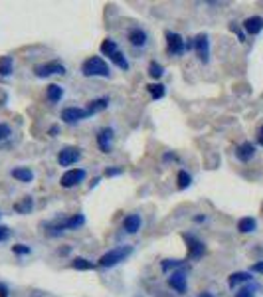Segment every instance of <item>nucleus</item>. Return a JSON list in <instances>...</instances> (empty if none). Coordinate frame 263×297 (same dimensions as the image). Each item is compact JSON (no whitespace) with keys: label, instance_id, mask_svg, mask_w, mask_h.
Returning <instances> with one entry per match:
<instances>
[{"label":"nucleus","instance_id":"f257e3e1","mask_svg":"<svg viewBox=\"0 0 263 297\" xmlns=\"http://www.w3.org/2000/svg\"><path fill=\"white\" fill-rule=\"evenodd\" d=\"M81 73L85 78H93V76H99V78H109V66L99 58V56H93L89 60L83 62L81 66Z\"/></svg>","mask_w":263,"mask_h":297},{"label":"nucleus","instance_id":"f03ea898","mask_svg":"<svg viewBox=\"0 0 263 297\" xmlns=\"http://www.w3.org/2000/svg\"><path fill=\"white\" fill-rule=\"evenodd\" d=\"M131 252H133L131 246H127V248L123 246V248H117V250H111V252H107V254L101 256L99 265H103V267H113V265H117L119 262H123Z\"/></svg>","mask_w":263,"mask_h":297},{"label":"nucleus","instance_id":"7ed1b4c3","mask_svg":"<svg viewBox=\"0 0 263 297\" xmlns=\"http://www.w3.org/2000/svg\"><path fill=\"white\" fill-rule=\"evenodd\" d=\"M83 179H85V170L83 168H71V170H67V172L62 175L60 184L63 188H71V186H77Z\"/></svg>","mask_w":263,"mask_h":297},{"label":"nucleus","instance_id":"20e7f679","mask_svg":"<svg viewBox=\"0 0 263 297\" xmlns=\"http://www.w3.org/2000/svg\"><path fill=\"white\" fill-rule=\"evenodd\" d=\"M79 159H81V151H79V148H76V147H65V148H62L60 155H58V163L62 166H71L74 163H77Z\"/></svg>","mask_w":263,"mask_h":297},{"label":"nucleus","instance_id":"39448f33","mask_svg":"<svg viewBox=\"0 0 263 297\" xmlns=\"http://www.w3.org/2000/svg\"><path fill=\"white\" fill-rule=\"evenodd\" d=\"M34 73H36L38 78H50V76H54V73H65V67L60 62H50V64L36 66L34 67Z\"/></svg>","mask_w":263,"mask_h":297},{"label":"nucleus","instance_id":"423d86ee","mask_svg":"<svg viewBox=\"0 0 263 297\" xmlns=\"http://www.w3.org/2000/svg\"><path fill=\"white\" fill-rule=\"evenodd\" d=\"M87 117H89V111L81 109V107H65L62 111V121L63 123H77V121H83Z\"/></svg>","mask_w":263,"mask_h":297},{"label":"nucleus","instance_id":"0eeeda50","mask_svg":"<svg viewBox=\"0 0 263 297\" xmlns=\"http://www.w3.org/2000/svg\"><path fill=\"white\" fill-rule=\"evenodd\" d=\"M166 46H169V54H172V56H180L186 50L182 36L176 32H166Z\"/></svg>","mask_w":263,"mask_h":297},{"label":"nucleus","instance_id":"6e6552de","mask_svg":"<svg viewBox=\"0 0 263 297\" xmlns=\"http://www.w3.org/2000/svg\"><path fill=\"white\" fill-rule=\"evenodd\" d=\"M194 50H196L198 58H200L204 64L210 60V40H208L206 34H198V36L194 38Z\"/></svg>","mask_w":263,"mask_h":297},{"label":"nucleus","instance_id":"1a4fd4ad","mask_svg":"<svg viewBox=\"0 0 263 297\" xmlns=\"http://www.w3.org/2000/svg\"><path fill=\"white\" fill-rule=\"evenodd\" d=\"M244 30L251 36L259 34L263 30V18L261 16H251V18H246L244 20Z\"/></svg>","mask_w":263,"mask_h":297},{"label":"nucleus","instance_id":"9d476101","mask_svg":"<svg viewBox=\"0 0 263 297\" xmlns=\"http://www.w3.org/2000/svg\"><path fill=\"white\" fill-rule=\"evenodd\" d=\"M111 141H113V129H109V127L101 129L99 135H97V145L101 148V153H109L111 151Z\"/></svg>","mask_w":263,"mask_h":297},{"label":"nucleus","instance_id":"9b49d317","mask_svg":"<svg viewBox=\"0 0 263 297\" xmlns=\"http://www.w3.org/2000/svg\"><path fill=\"white\" fill-rule=\"evenodd\" d=\"M169 285L172 289H176L178 293L186 291V274L184 271H172V276L169 278Z\"/></svg>","mask_w":263,"mask_h":297},{"label":"nucleus","instance_id":"f8f14e48","mask_svg":"<svg viewBox=\"0 0 263 297\" xmlns=\"http://www.w3.org/2000/svg\"><path fill=\"white\" fill-rule=\"evenodd\" d=\"M186 240H188V244H190V252H188V258H190V260H198L200 256H204L206 248H204L202 242H198V240L192 238V236H188Z\"/></svg>","mask_w":263,"mask_h":297},{"label":"nucleus","instance_id":"ddd939ff","mask_svg":"<svg viewBox=\"0 0 263 297\" xmlns=\"http://www.w3.org/2000/svg\"><path fill=\"white\" fill-rule=\"evenodd\" d=\"M253 155H255V147L251 145V143H242L240 147H237V159H240V161H251L253 159Z\"/></svg>","mask_w":263,"mask_h":297},{"label":"nucleus","instance_id":"4468645a","mask_svg":"<svg viewBox=\"0 0 263 297\" xmlns=\"http://www.w3.org/2000/svg\"><path fill=\"white\" fill-rule=\"evenodd\" d=\"M129 42H131L133 46H137V48L145 46V44H147V32L140 30V28H133V30L129 32Z\"/></svg>","mask_w":263,"mask_h":297},{"label":"nucleus","instance_id":"2eb2a0df","mask_svg":"<svg viewBox=\"0 0 263 297\" xmlns=\"http://www.w3.org/2000/svg\"><path fill=\"white\" fill-rule=\"evenodd\" d=\"M249 280H251V274H248V271H235V274H232V276H230L228 285L233 289V287H237L240 283H248Z\"/></svg>","mask_w":263,"mask_h":297},{"label":"nucleus","instance_id":"dca6fc26","mask_svg":"<svg viewBox=\"0 0 263 297\" xmlns=\"http://www.w3.org/2000/svg\"><path fill=\"white\" fill-rule=\"evenodd\" d=\"M123 228H125L129 234H135V232H139V228H140V216H137V214H131V216H127V218L123 220Z\"/></svg>","mask_w":263,"mask_h":297},{"label":"nucleus","instance_id":"f3484780","mask_svg":"<svg viewBox=\"0 0 263 297\" xmlns=\"http://www.w3.org/2000/svg\"><path fill=\"white\" fill-rule=\"evenodd\" d=\"M85 222V218L81 216V214H76V216H71V218H67L65 222H60V224L56 226L58 230H65V228H77V226H81Z\"/></svg>","mask_w":263,"mask_h":297},{"label":"nucleus","instance_id":"a211bd4d","mask_svg":"<svg viewBox=\"0 0 263 297\" xmlns=\"http://www.w3.org/2000/svg\"><path fill=\"white\" fill-rule=\"evenodd\" d=\"M12 177H14V179H18L20 182H32V179H34V172H32L30 168H24V166H20V168H14V170H12Z\"/></svg>","mask_w":263,"mask_h":297},{"label":"nucleus","instance_id":"6ab92c4d","mask_svg":"<svg viewBox=\"0 0 263 297\" xmlns=\"http://www.w3.org/2000/svg\"><path fill=\"white\" fill-rule=\"evenodd\" d=\"M107 105H109V99L107 97H99V99H95V101H89L87 111H89V115H93V113H99V111L107 109Z\"/></svg>","mask_w":263,"mask_h":297},{"label":"nucleus","instance_id":"aec40b11","mask_svg":"<svg viewBox=\"0 0 263 297\" xmlns=\"http://www.w3.org/2000/svg\"><path fill=\"white\" fill-rule=\"evenodd\" d=\"M46 95H47V99H50L52 103H58L60 99H62V95H63V89L60 87V85H47V89H46Z\"/></svg>","mask_w":263,"mask_h":297},{"label":"nucleus","instance_id":"412c9836","mask_svg":"<svg viewBox=\"0 0 263 297\" xmlns=\"http://www.w3.org/2000/svg\"><path fill=\"white\" fill-rule=\"evenodd\" d=\"M32 206H34L32 198H30V196H24L18 204H14V210H16V212H20V214H28V212L32 210Z\"/></svg>","mask_w":263,"mask_h":297},{"label":"nucleus","instance_id":"4be33fe9","mask_svg":"<svg viewBox=\"0 0 263 297\" xmlns=\"http://www.w3.org/2000/svg\"><path fill=\"white\" fill-rule=\"evenodd\" d=\"M237 230H240L242 234H249L255 230V220L253 218H242L240 222H237Z\"/></svg>","mask_w":263,"mask_h":297},{"label":"nucleus","instance_id":"5701e85b","mask_svg":"<svg viewBox=\"0 0 263 297\" xmlns=\"http://www.w3.org/2000/svg\"><path fill=\"white\" fill-rule=\"evenodd\" d=\"M115 52H119V48H117V44H115V40H111V38H107V40H103V44H101V54L103 56H113Z\"/></svg>","mask_w":263,"mask_h":297},{"label":"nucleus","instance_id":"b1692460","mask_svg":"<svg viewBox=\"0 0 263 297\" xmlns=\"http://www.w3.org/2000/svg\"><path fill=\"white\" fill-rule=\"evenodd\" d=\"M12 73V58L2 56L0 58V76H10Z\"/></svg>","mask_w":263,"mask_h":297},{"label":"nucleus","instance_id":"393cba45","mask_svg":"<svg viewBox=\"0 0 263 297\" xmlns=\"http://www.w3.org/2000/svg\"><path fill=\"white\" fill-rule=\"evenodd\" d=\"M117 67H121V69H129V62H127V58L121 54V52H115L111 58H109Z\"/></svg>","mask_w":263,"mask_h":297},{"label":"nucleus","instance_id":"a878e982","mask_svg":"<svg viewBox=\"0 0 263 297\" xmlns=\"http://www.w3.org/2000/svg\"><path fill=\"white\" fill-rule=\"evenodd\" d=\"M71 267L74 269H81V271H87V269H93V264L85 258H76L74 262H71Z\"/></svg>","mask_w":263,"mask_h":297},{"label":"nucleus","instance_id":"bb28decb","mask_svg":"<svg viewBox=\"0 0 263 297\" xmlns=\"http://www.w3.org/2000/svg\"><path fill=\"white\" fill-rule=\"evenodd\" d=\"M149 76H151V78H155V80H158V78H162V76H164V67H162L160 64H156V62H153V64L149 66Z\"/></svg>","mask_w":263,"mask_h":297},{"label":"nucleus","instance_id":"cd10ccee","mask_svg":"<svg viewBox=\"0 0 263 297\" xmlns=\"http://www.w3.org/2000/svg\"><path fill=\"white\" fill-rule=\"evenodd\" d=\"M190 182H192L190 175H188L186 170H180V172H178V188H180V190H184V188H188V186H190Z\"/></svg>","mask_w":263,"mask_h":297},{"label":"nucleus","instance_id":"c85d7f7f","mask_svg":"<svg viewBox=\"0 0 263 297\" xmlns=\"http://www.w3.org/2000/svg\"><path fill=\"white\" fill-rule=\"evenodd\" d=\"M149 91H151L153 99L164 97V85H162V83H151V85H149Z\"/></svg>","mask_w":263,"mask_h":297},{"label":"nucleus","instance_id":"c756f323","mask_svg":"<svg viewBox=\"0 0 263 297\" xmlns=\"http://www.w3.org/2000/svg\"><path fill=\"white\" fill-rule=\"evenodd\" d=\"M12 252L24 256V254H30V248H28V246H24V244H16V246H12Z\"/></svg>","mask_w":263,"mask_h":297},{"label":"nucleus","instance_id":"7c9ffc66","mask_svg":"<svg viewBox=\"0 0 263 297\" xmlns=\"http://www.w3.org/2000/svg\"><path fill=\"white\" fill-rule=\"evenodd\" d=\"M180 264H182V262H178V260H166V262L162 264V269H164V271H169L170 267H178Z\"/></svg>","mask_w":263,"mask_h":297},{"label":"nucleus","instance_id":"2f4dec72","mask_svg":"<svg viewBox=\"0 0 263 297\" xmlns=\"http://www.w3.org/2000/svg\"><path fill=\"white\" fill-rule=\"evenodd\" d=\"M8 135H10V127L4 125V123H0V141H4Z\"/></svg>","mask_w":263,"mask_h":297},{"label":"nucleus","instance_id":"473e14b6","mask_svg":"<svg viewBox=\"0 0 263 297\" xmlns=\"http://www.w3.org/2000/svg\"><path fill=\"white\" fill-rule=\"evenodd\" d=\"M235 297H253V291L249 287H244V289H240L235 293Z\"/></svg>","mask_w":263,"mask_h":297},{"label":"nucleus","instance_id":"72a5a7b5","mask_svg":"<svg viewBox=\"0 0 263 297\" xmlns=\"http://www.w3.org/2000/svg\"><path fill=\"white\" fill-rule=\"evenodd\" d=\"M121 168H107L105 170V177H117V175H121Z\"/></svg>","mask_w":263,"mask_h":297},{"label":"nucleus","instance_id":"f704fd0d","mask_svg":"<svg viewBox=\"0 0 263 297\" xmlns=\"http://www.w3.org/2000/svg\"><path fill=\"white\" fill-rule=\"evenodd\" d=\"M8 238V228L6 226H0V242H4Z\"/></svg>","mask_w":263,"mask_h":297},{"label":"nucleus","instance_id":"c9c22d12","mask_svg":"<svg viewBox=\"0 0 263 297\" xmlns=\"http://www.w3.org/2000/svg\"><path fill=\"white\" fill-rule=\"evenodd\" d=\"M251 271H257V274H263V262H259V264H255V265L251 267Z\"/></svg>","mask_w":263,"mask_h":297},{"label":"nucleus","instance_id":"e433bc0d","mask_svg":"<svg viewBox=\"0 0 263 297\" xmlns=\"http://www.w3.org/2000/svg\"><path fill=\"white\" fill-rule=\"evenodd\" d=\"M0 295H2V297H8V295H6V287H4V285H0Z\"/></svg>","mask_w":263,"mask_h":297},{"label":"nucleus","instance_id":"4c0bfd02","mask_svg":"<svg viewBox=\"0 0 263 297\" xmlns=\"http://www.w3.org/2000/svg\"><path fill=\"white\" fill-rule=\"evenodd\" d=\"M257 139H259V143L263 145V125H261V129H259V137H257Z\"/></svg>","mask_w":263,"mask_h":297},{"label":"nucleus","instance_id":"58836bf2","mask_svg":"<svg viewBox=\"0 0 263 297\" xmlns=\"http://www.w3.org/2000/svg\"><path fill=\"white\" fill-rule=\"evenodd\" d=\"M56 133H58V127H52V129H50V135L56 137Z\"/></svg>","mask_w":263,"mask_h":297}]
</instances>
